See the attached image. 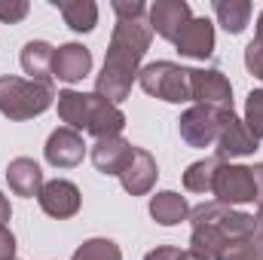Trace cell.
<instances>
[{
    "instance_id": "4fadbf2b",
    "label": "cell",
    "mask_w": 263,
    "mask_h": 260,
    "mask_svg": "<svg viewBox=\"0 0 263 260\" xmlns=\"http://www.w3.org/2000/svg\"><path fill=\"white\" fill-rule=\"evenodd\" d=\"M156 175H159V169H156V159L144 150V147H135L129 156V162H126V169L120 172V181H123V190L132 196H144L153 190V184H156Z\"/></svg>"
},
{
    "instance_id": "1f68e13d",
    "label": "cell",
    "mask_w": 263,
    "mask_h": 260,
    "mask_svg": "<svg viewBox=\"0 0 263 260\" xmlns=\"http://www.w3.org/2000/svg\"><path fill=\"white\" fill-rule=\"evenodd\" d=\"M254 220H257V233H254V236H257V242L263 245V208L257 211V217H254Z\"/></svg>"
},
{
    "instance_id": "f546056e",
    "label": "cell",
    "mask_w": 263,
    "mask_h": 260,
    "mask_svg": "<svg viewBox=\"0 0 263 260\" xmlns=\"http://www.w3.org/2000/svg\"><path fill=\"white\" fill-rule=\"evenodd\" d=\"M251 175H254V187H257V205L263 208V162L251 169Z\"/></svg>"
},
{
    "instance_id": "277c9868",
    "label": "cell",
    "mask_w": 263,
    "mask_h": 260,
    "mask_svg": "<svg viewBox=\"0 0 263 260\" xmlns=\"http://www.w3.org/2000/svg\"><path fill=\"white\" fill-rule=\"evenodd\" d=\"M55 101L52 83L22 80V77H0V114L9 120H34L49 110Z\"/></svg>"
},
{
    "instance_id": "d6a6232c",
    "label": "cell",
    "mask_w": 263,
    "mask_h": 260,
    "mask_svg": "<svg viewBox=\"0 0 263 260\" xmlns=\"http://www.w3.org/2000/svg\"><path fill=\"white\" fill-rule=\"evenodd\" d=\"M181 260H205V257L196 254V251H181Z\"/></svg>"
},
{
    "instance_id": "484cf974",
    "label": "cell",
    "mask_w": 263,
    "mask_h": 260,
    "mask_svg": "<svg viewBox=\"0 0 263 260\" xmlns=\"http://www.w3.org/2000/svg\"><path fill=\"white\" fill-rule=\"evenodd\" d=\"M28 3L25 0H0V22H6V25H15V22H22L25 15H28Z\"/></svg>"
},
{
    "instance_id": "83f0119b",
    "label": "cell",
    "mask_w": 263,
    "mask_h": 260,
    "mask_svg": "<svg viewBox=\"0 0 263 260\" xmlns=\"http://www.w3.org/2000/svg\"><path fill=\"white\" fill-rule=\"evenodd\" d=\"M0 260H15V236L6 224H0Z\"/></svg>"
},
{
    "instance_id": "f1b7e54d",
    "label": "cell",
    "mask_w": 263,
    "mask_h": 260,
    "mask_svg": "<svg viewBox=\"0 0 263 260\" xmlns=\"http://www.w3.org/2000/svg\"><path fill=\"white\" fill-rule=\"evenodd\" d=\"M144 260H181V248H175V245H159V248H153Z\"/></svg>"
},
{
    "instance_id": "7402d4cb",
    "label": "cell",
    "mask_w": 263,
    "mask_h": 260,
    "mask_svg": "<svg viewBox=\"0 0 263 260\" xmlns=\"http://www.w3.org/2000/svg\"><path fill=\"white\" fill-rule=\"evenodd\" d=\"M214 15L223 25V31L230 34H242L248 18H251V3L248 0H217L214 3Z\"/></svg>"
},
{
    "instance_id": "3957f363",
    "label": "cell",
    "mask_w": 263,
    "mask_h": 260,
    "mask_svg": "<svg viewBox=\"0 0 263 260\" xmlns=\"http://www.w3.org/2000/svg\"><path fill=\"white\" fill-rule=\"evenodd\" d=\"M55 98H59V117L62 123H67V129H83L95 138H114L126 126V114L117 104H110L107 98H101L98 92L65 89Z\"/></svg>"
},
{
    "instance_id": "ac0fdd59",
    "label": "cell",
    "mask_w": 263,
    "mask_h": 260,
    "mask_svg": "<svg viewBox=\"0 0 263 260\" xmlns=\"http://www.w3.org/2000/svg\"><path fill=\"white\" fill-rule=\"evenodd\" d=\"M52 62H55V49L46 40H31L22 49V67L31 80L37 83H52Z\"/></svg>"
},
{
    "instance_id": "5b68a950",
    "label": "cell",
    "mask_w": 263,
    "mask_h": 260,
    "mask_svg": "<svg viewBox=\"0 0 263 260\" xmlns=\"http://www.w3.org/2000/svg\"><path fill=\"white\" fill-rule=\"evenodd\" d=\"M190 77H193L190 67H181V65H175V62H153V65H144L138 70L141 89L147 95H153V98L168 101V104L193 101Z\"/></svg>"
},
{
    "instance_id": "d6986e66",
    "label": "cell",
    "mask_w": 263,
    "mask_h": 260,
    "mask_svg": "<svg viewBox=\"0 0 263 260\" xmlns=\"http://www.w3.org/2000/svg\"><path fill=\"white\" fill-rule=\"evenodd\" d=\"M150 214H153L156 224H162V227H175V224L187 220L190 205H187V199H184L181 193H175V190H162V193H156L153 199H150Z\"/></svg>"
},
{
    "instance_id": "7a4b0ae2",
    "label": "cell",
    "mask_w": 263,
    "mask_h": 260,
    "mask_svg": "<svg viewBox=\"0 0 263 260\" xmlns=\"http://www.w3.org/2000/svg\"><path fill=\"white\" fill-rule=\"evenodd\" d=\"M190 220H193V233H190V251L202 254L205 260H217L220 251L230 245V242H239V239H251L257 233V220L254 214H245V211H236L223 202H205L190 211Z\"/></svg>"
},
{
    "instance_id": "cb8c5ba5",
    "label": "cell",
    "mask_w": 263,
    "mask_h": 260,
    "mask_svg": "<svg viewBox=\"0 0 263 260\" xmlns=\"http://www.w3.org/2000/svg\"><path fill=\"white\" fill-rule=\"evenodd\" d=\"M217 260H263V245L257 242V236L239 239V242H230Z\"/></svg>"
},
{
    "instance_id": "d4e9b609",
    "label": "cell",
    "mask_w": 263,
    "mask_h": 260,
    "mask_svg": "<svg viewBox=\"0 0 263 260\" xmlns=\"http://www.w3.org/2000/svg\"><path fill=\"white\" fill-rule=\"evenodd\" d=\"M245 126L257 141H263V89H254L245 101Z\"/></svg>"
},
{
    "instance_id": "e0dca14e",
    "label": "cell",
    "mask_w": 263,
    "mask_h": 260,
    "mask_svg": "<svg viewBox=\"0 0 263 260\" xmlns=\"http://www.w3.org/2000/svg\"><path fill=\"white\" fill-rule=\"evenodd\" d=\"M6 181H9V190H12V193L25 196V199L40 196L43 184H46L40 165H37L34 159H28V156H15V159L6 165Z\"/></svg>"
},
{
    "instance_id": "30bf717a",
    "label": "cell",
    "mask_w": 263,
    "mask_h": 260,
    "mask_svg": "<svg viewBox=\"0 0 263 260\" xmlns=\"http://www.w3.org/2000/svg\"><path fill=\"white\" fill-rule=\"evenodd\" d=\"M190 3L187 0H156L153 6H147V22L153 28V34L165 37L175 43V37L181 34V28L190 22Z\"/></svg>"
},
{
    "instance_id": "7c38bea8",
    "label": "cell",
    "mask_w": 263,
    "mask_h": 260,
    "mask_svg": "<svg viewBox=\"0 0 263 260\" xmlns=\"http://www.w3.org/2000/svg\"><path fill=\"white\" fill-rule=\"evenodd\" d=\"M43 153H46V162H49V165H55V169H73V165H80L83 156H86L83 135L77 129L62 126V129H55L49 135Z\"/></svg>"
},
{
    "instance_id": "2e32d148",
    "label": "cell",
    "mask_w": 263,
    "mask_h": 260,
    "mask_svg": "<svg viewBox=\"0 0 263 260\" xmlns=\"http://www.w3.org/2000/svg\"><path fill=\"white\" fill-rule=\"evenodd\" d=\"M132 150H135V147H132L123 135L98 138L95 147H92V162H95V169H98L101 175H117V178H120V172H123L126 162H129Z\"/></svg>"
},
{
    "instance_id": "836d02e7",
    "label": "cell",
    "mask_w": 263,
    "mask_h": 260,
    "mask_svg": "<svg viewBox=\"0 0 263 260\" xmlns=\"http://www.w3.org/2000/svg\"><path fill=\"white\" fill-rule=\"evenodd\" d=\"M257 40L263 43V12L257 15Z\"/></svg>"
},
{
    "instance_id": "9a60e30c",
    "label": "cell",
    "mask_w": 263,
    "mask_h": 260,
    "mask_svg": "<svg viewBox=\"0 0 263 260\" xmlns=\"http://www.w3.org/2000/svg\"><path fill=\"white\" fill-rule=\"evenodd\" d=\"M89 70H92V52L83 43H65L55 49L52 77H59L65 83H80L83 77H89Z\"/></svg>"
},
{
    "instance_id": "4316f807",
    "label": "cell",
    "mask_w": 263,
    "mask_h": 260,
    "mask_svg": "<svg viewBox=\"0 0 263 260\" xmlns=\"http://www.w3.org/2000/svg\"><path fill=\"white\" fill-rule=\"evenodd\" d=\"M245 67H248L254 77H260L263 73V43L257 40V37L245 46Z\"/></svg>"
},
{
    "instance_id": "5bb4252c",
    "label": "cell",
    "mask_w": 263,
    "mask_h": 260,
    "mask_svg": "<svg viewBox=\"0 0 263 260\" xmlns=\"http://www.w3.org/2000/svg\"><path fill=\"white\" fill-rule=\"evenodd\" d=\"M175 46L187 59H208L214 49V25L208 18H190L175 37Z\"/></svg>"
},
{
    "instance_id": "ba28073f",
    "label": "cell",
    "mask_w": 263,
    "mask_h": 260,
    "mask_svg": "<svg viewBox=\"0 0 263 260\" xmlns=\"http://www.w3.org/2000/svg\"><path fill=\"white\" fill-rule=\"evenodd\" d=\"M257 138L248 132L245 120H239L233 110H220V132H217V156L220 159H236V156H251L257 150Z\"/></svg>"
},
{
    "instance_id": "e575fe53",
    "label": "cell",
    "mask_w": 263,
    "mask_h": 260,
    "mask_svg": "<svg viewBox=\"0 0 263 260\" xmlns=\"http://www.w3.org/2000/svg\"><path fill=\"white\" fill-rule=\"evenodd\" d=\"M260 80H263V73H260Z\"/></svg>"
},
{
    "instance_id": "ffe728a7",
    "label": "cell",
    "mask_w": 263,
    "mask_h": 260,
    "mask_svg": "<svg viewBox=\"0 0 263 260\" xmlns=\"http://www.w3.org/2000/svg\"><path fill=\"white\" fill-rule=\"evenodd\" d=\"M52 3L62 9L65 25L67 28H73L77 34L92 31V28L98 25V6H95L92 0H52Z\"/></svg>"
},
{
    "instance_id": "8992f818",
    "label": "cell",
    "mask_w": 263,
    "mask_h": 260,
    "mask_svg": "<svg viewBox=\"0 0 263 260\" xmlns=\"http://www.w3.org/2000/svg\"><path fill=\"white\" fill-rule=\"evenodd\" d=\"M211 193L217 196V202L223 205H242V202H257V187H254V175L248 165H220L214 175V187Z\"/></svg>"
},
{
    "instance_id": "6da1fadb",
    "label": "cell",
    "mask_w": 263,
    "mask_h": 260,
    "mask_svg": "<svg viewBox=\"0 0 263 260\" xmlns=\"http://www.w3.org/2000/svg\"><path fill=\"white\" fill-rule=\"evenodd\" d=\"M150 37H153V28H150L147 15H117L107 59L95 80V92L101 98H107L117 107H120V101L129 98L132 83L138 80V70H141V59L147 55Z\"/></svg>"
},
{
    "instance_id": "44dd1931",
    "label": "cell",
    "mask_w": 263,
    "mask_h": 260,
    "mask_svg": "<svg viewBox=\"0 0 263 260\" xmlns=\"http://www.w3.org/2000/svg\"><path fill=\"white\" fill-rule=\"evenodd\" d=\"M220 165H223L220 156H205V159L193 162V165L184 172V187H187L190 193H211V187H214V175H217Z\"/></svg>"
},
{
    "instance_id": "603a6c76",
    "label": "cell",
    "mask_w": 263,
    "mask_h": 260,
    "mask_svg": "<svg viewBox=\"0 0 263 260\" xmlns=\"http://www.w3.org/2000/svg\"><path fill=\"white\" fill-rule=\"evenodd\" d=\"M70 260H123V251L110 239H89L73 251Z\"/></svg>"
},
{
    "instance_id": "9c48e42d",
    "label": "cell",
    "mask_w": 263,
    "mask_h": 260,
    "mask_svg": "<svg viewBox=\"0 0 263 260\" xmlns=\"http://www.w3.org/2000/svg\"><path fill=\"white\" fill-rule=\"evenodd\" d=\"M190 89L196 104L214 107V110H233V86L220 70H193Z\"/></svg>"
},
{
    "instance_id": "8fae6325",
    "label": "cell",
    "mask_w": 263,
    "mask_h": 260,
    "mask_svg": "<svg viewBox=\"0 0 263 260\" xmlns=\"http://www.w3.org/2000/svg\"><path fill=\"white\" fill-rule=\"evenodd\" d=\"M37 202H40V208H43L49 217L65 220V217H73V214L80 211V202H83V199H80L77 184H70L65 178H55V181H46V184H43Z\"/></svg>"
},
{
    "instance_id": "52a82bcc",
    "label": "cell",
    "mask_w": 263,
    "mask_h": 260,
    "mask_svg": "<svg viewBox=\"0 0 263 260\" xmlns=\"http://www.w3.org/2000/svg\"><path fill=\"white\" fill-rule=\"evenodd\" d=\"M178 129H181V138H184L190 147H211V144H217L220 110L205 107V104H193L190 110L181 114Z\"/></svg>"
},
{
    "instance_id": "4dcf8cb0",
    "label": "cell",
    "mask_w": 263,
    "mask_h": 260,
    "mask_svg": "<svg viewBox=\"0 0 263 260\" xmlns=\"http://www.w3.org/2000/svg\"><path fill=\"white\" fill-rule=\"evenodd\" d=\"M9 214H12V211H9V202H6V196L0 193V224H6Z\"/></svg>"
}]
</instances>
